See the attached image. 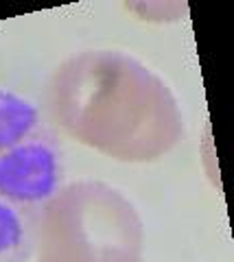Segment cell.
<instances>
[{
  "label": "cell",
  "mask_w": 234,
  "mask_h": 262,
  "mask_svg": "<svg viewBox=\"0 0 234 262\" xmlns=\"http://www.w3.org/2000/svg\"><path fill=\"white\" fill-rule=\"evenodd\" d=\"M48 107L68 138L118 162H158L184 138L171 88L123 51L68 57L48 83Z\"/></svg>",
  "instance_id": "cell-1"
},
{
  "label": "cell",
  "mask_w": 234,
  "mask_h": 262,
  "mask_svg": "<svg viewBox=\"0 0 234 262\" xmlns=\"http://www.w3.org/2000/svg\"><path fill=\"white\" fill-rule=\"evenodd\" d=\"M35 251L37 262H142L144 223L118 188L81 179L46 203Z\"/></svg>",
  "instance_id": "cell-2"
},
{
  "label": "cell",
  "mask_w": 234,
  "mask_h": 262,
  "mask_svg": "<svg viewBox=\"0 0 234 262\" xmlns=\"http://www.w3.org/2000/svg\"><path fill=\"white\" fill-rule=\"evenodd\" d=\"M61 179L63 151L48 125L0 153V196L27 212L42 214Z\"/></svg>",
  "instance_id": "cell-3"
},
{
  "label": "cell",
  "mask_w": 234,
  "mask_h": 262,
  "mask_svg": "<svg viewBox=\"0 0 234 262\" xmlns=\"http://www.w3.org/2000/svg\"><path fill=\"white\" fill-rule=\"evenodd\" d=\"M42 214L27 212L0 196V262H27L35 251Z\"/></svg>",
  "instance_id": "cell-4"
},
{
  "label": "cell",
  "mask_w": 234,
  "mask_h": 262,
  "mask_svg": "<svg viewBox=\"0 0 234 262\" xmlns=\"http://www.w3.org/2000/svg\"><path fill=\"white\" fill-rule=\"evenodd\" d=\"M44 127L39 110L29 98L0 88V153Z\"/></svg>",
  "instance_id": "cell-5"
}]
</instances>
